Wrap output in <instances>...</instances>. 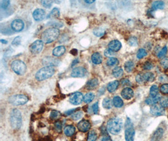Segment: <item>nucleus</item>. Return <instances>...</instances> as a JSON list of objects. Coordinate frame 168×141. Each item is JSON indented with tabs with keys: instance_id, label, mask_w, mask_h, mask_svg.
<instances>
[{
	"instance_id": "obj_12",
	"label": "nucleus",
	"mask_w": 168,
	"mask_h": 141,
	"mask_svg": "<svg viewBox=\"0 0 168 141\" xmlns=\"http://www.w3.org/2000/svg\"><path fill=\"white\" fill-rule=\"evenodd\" d=\"M87 74V70L83 67H77L72 70L71 76L76 78L85 77Z\"/></svg>"
},
{
	"instance_id": "obj_53",
	"label": "nucleus",
	"mask_w": 168,
	"mask_h": 141,
	"mask_svg": "<svg viewBox=\"0 0 168 141\" xmlns=\"http://www.w3.org/2000/svg\"><path fill=\"white\" fill-rule=\"evenodd\" d=\"M55 127L56 129L58 130L59 132H60L61 130V129H62V124L60 121H57L56 122L55 124Z\"/></svg>"
},
{
	"instance_id": "obj_25",
	"label": "nucleus",
	"mask_w": 168,
	"mask_h": 141,
	"mask_svg": "<svg viewBox=\"0 0 168 141\" xmlns=\"http://www.w3.org/2000/svg\"><path fill=\"white\" fill-rule=\"evenodd\" d=\"M91 60L94 64H100L102 62V56L99 53H94L91 56Z\"/></svg>"
},
{
	"instance_id": "obj_45",
	"label": "nucleus",
	"mask_w": 168,
	"mask_h": 141,
	"mask_svg": "<svg viewBox=\"0 0 168 141\" xmlns=\"http://www.w3.org/2000/svg\"><path fill=\"white\" fill-rule=\"evenodd\" d=\"M160 91L164 94H168V83H164L160 87Z\"/></svg>"
},
{
	"instance_id": "obj_55",
	"label": "nucleus",
	"mask_w": 168,
	"mask_h": 141,
	"mask_svg": "<svg viewBox=\"0 0 168 141\" xmlns=\"http://www.w3.org/2000/svg\"><path fill=\"white\" fill-rule=\"evenodd\" d=\"M122 83L123 85H130V81L127 79H123L122 80Z\"/></svg>"
},
{
	"instance_id": "obj_35",
	"label": "nucleus",
	"mask_w": 168,
	"mask_h": 141,
	"mask_svg": "<svg viewBox=\"0 0 168 141\" xmlns=\"http://www.w3.org/2000/svg\"><path fill=\"white\" fill-rule=\"evenodd\" d=\"M97 139V134L94 130H91L88 135L87 141H96Z\"/></svg>"
},
{
	"instance_id": "obj_30",
	"label": "nucleus",
	"mask_w": 168,
	"mask_h": 141,
	"mask_svg": "<svg viewBox=\"0 0 168 141\" xmlns=\"http://www.w3.org/2000/svg\"><path fill=\"white\" fill-rule=\"evenodd\" d=\"M150 97H155L159 95V87L156 85H152L150 88Z\"/></svg>"
},
{
	"instance_id": "obj_29",
	"label": "nucleus",
	"mask_w": 168,
	"mask_h": 141,
	"mask_svg": "<svg viewBox=\"0 0 168 141\" xmlns=\"http://www.w3.org/2000/svg\"><path fill=\"white\" fill-rule=\"evenodd\" d=\"M112 74H113V75L115 77H116V78H118V77H122L123 75V69H122L121 67H115V69L113 70Z\"/></svg>"
},
{
	"instance_id": "obj_42",
	"label": "nucleus",
	"mask_w": 168,
	"mask_h": 141,
	"mask_svg": "<svg viewBox=\"0 0 168 141\" xmlns=\"http://www.w3.org/2000/svg\"><path fill=\"white\" fill-rule=\"evenodd\" d=\"M61 116V113L57 111H52L50 114V117L52 119H56Z\"/></svg>"
},
{
	"instance_id": "obj_57",
	"label": "nucleus",
	"mask_w": 168,
	"mask_h": 141,
	"mask_svg": "<svg viewBox=\"0 0 168 141\" xmlns=\"http://www.w3.org/2000/svg\"><path fill=\"white\" fill-rule=\"evenodd\" d=\"M94 1V0H92V1H90V0H86V1H85V2L86 3H88V4H91V3H93Z\"/></svg>"
},
{
	"instance_id": "obj_54",
	"label": "nucleus",
	"mask_w": 168,
	"mask_h": 141,
	"mask_svg": "<svg viewBox=\"0 0 168 141\" xmlns=\"http://www.w3.org/2000/svg\"><path fill=\"white\" fill-rule=\"evenodd\" d=\"M77 108H73L71 110H69V111H67L66 112H65V114L67 115V116H71L72 114H74L75 112V111H76Z\"/></svg>"
},
{
	"instance_id": "obj_32",
	"label": "nucleus",
	"mask_w": 168,
	"mask_h": 141,
	"mask_svg": "<svg viewBox=\"0 0 168 141\" xmlns=\"http://www.w3.org/2000/svg\"><path fill=\"white\" fill-rule=\"evenodd\" d=\"M124 67H125V69L126 72H128V73H130V72H132L134 69V62L132 61L129 60V61H127L125 62Z\"/></svg>"
},
{
	"instance_id": "obj_1",
	"label": "nucleus",
	"mask_w": 168,
	"mask_h": 141,
	"mask_svg": "<svg viewBox=\"0 0 168 141\" xmlns=\"http://www.w3.org/2000/svg\"><path fill=\"white\" fill-rule=\"evenodd\" d=\"M108 131L113 135L118 134L122 129L123 121L118 117H113L110 119L107 123Z\"/></svg>"
},
{
	"instance_id": "obj_56",
	"label": "nucleus",
	"mask_w": 168,
	"mask_h": 141,
	"mask_svg": "<svg viewBox=\"0 0 168 141\" xmlns=\"http://www.w3.org/2000/svg\"><path fill=\"white\" fill-rule=\"evenodd\" d=\"M79 60L78 59H76V60H74L73 61V62H72V67H73L74 65H76L77 63L79 62V61H78Z\"/></svg>"
},
{
	"instance_id": "obj_16",
	"label": "nucleus",
	"mask_w": 168,
	"mask_h": 141,
	"mask_svg": "<svg viewBox=\"0 0 168 141\" xmlns=\"http://www.w3.org/2000/svg\"><path fill=\"white\" fill-rule=\"evenodd\" d=\"M34 19L37 22H40L45 17V12L43 9H36L33 13Z\"/></svg>"
},
{
	"instance_id": "obj_4",
	"label": "nucleus",
	"mask_w": 168,
	"mask_h": 141,
	"mask_svg": "<svg viewBox=\"0 0 168 141\" xmlns=\"http://www.w3.org/2000/svg\"><path fill=\"white\" fill-rule=\"evenodd\" d=\"M56 72V70L54 67H45L42 68L35 74L36 79L39 81H43L48 79L53 76Z\"/></svg>"
},
{
	"instance_id": "obj_7",
	"label": "nucleus",
	"mask_w": 168,
	"mask_h": 141,
	"mask_svg": "<svg viewBox=\"0 0 168 141\" xmlns=\"http://www.w3.org/2000/svg\"><path fill=\"white\" fill-rule=\"evenodd\" d=\"M8 101L13 106H22L24 105L28 101V98L25 95L18 94V95H15L10 97Z\"/></svg>"
},
{
	"instance_id": "obj_44",
	"label": "nucleus",
	"mask_w": 168,
	"mask_h": 141,
	"mask_svg": "<svg viewBox=\"0 0 168 141\" xmlns=\"http://www.w3.org/2000/svg\"><path fill=\"white\" fill-rule=\"evenodd\" d=\"M160 64L162 68H164L165 69H168V57H166V58L162 59L161 61Z\"/></svg>"
},
{
	"instance_id": "obj_22",
	"label": "nucleus",
	"mask_w": 168,
	"mask_h": 141,
	"mask_svg": "<svg viewBox=\"0 0 168 141\" xmlns=\"http://www.w3.org/2000/svg\"><path fill=\"white\" fill-rule=\"evenodd\" d=\"M98 85V80L97 78H93V79L89 80L86 83V88L88 90L94 89Z\"/></svg>"
},
{
	"instance_id": "obj_5",
	"label": "nucleus",
	"mask_w": 168,
	"mask_h": 141,
	"mask_svg": "<svg viewBox=\"0 0 168 141\" xmlns=\"http://www.w3.org/2000/svg\"><path fill=\"white\" fill-rule=\"evenodd\" d=\"M125 139L126 141H134L135 131L131 120L127 117L125 122Z\"/></svg>"
},
{
	"instance_id": "obj_49",
	"label": "nucleus",
	"mask_w": 168,
	"mask_h": 141,
	"mask_svg": "<svg viewBox=\"0 0 168 141\" xmlns=\"http://www.w3.org/2000/svg\"><path fill=\"white\" fill-rule=\"evenodd\" d=\"M52 3H53V1H42V4L43 6L46 8H50L52 7Z\"/></svg>"
},
{
	"instance_id": "obj_40",
	"label": "nucleus",
	"mask_w": 168,
	"mask_h": 141,
	"mask_svg": "<svg viewBox=\"0 0 168 141\" xmlns=\"http://www.w3.org/2000/svg\"><path fill=\"white\" fill-rule=\"evenodd\" d=\"M167 47L166 46H164L159 52V54H157V57H158L159 59L162 58V57H164L167 54Z\"/></svg>"
},
{
	"instance_id": "obj_36",
	"label": "nucleus",
	"mask_w": 168,
	"mask_h": 141,
	"mask_svg": "<svg viewBox=\"0 0 168 141\" xmlns=\"http://www.w3.org/2000/svg\"><path fill=\"white\" fill-rule=\"evenodd\" d=\"M148 55V52L144 48H140L138 50L137 53V57L139 59H142Z\"/></svg>"
},
{
	"instance_id": "obj_51",
	"label": "nucleus",
	"mask_w": 168,
	"mask_h": 141,
	"mask_svg": "<svg viewBox=\"0 0 168 141\" xmlns=\"http://www.w3.org/2000/svg\"><path fill=\"white\" fill-rule=\"evenodd\" d=\"M10 4L9 1H1L0 5H1V8L3 9H7Z\"/></svg>"
},
{
	"instance_id": "obj_47",
	"label": "nucleus",
	"mask_w": 168,
	"mask_h": 141,
	"mask_svg": "<svg viewBox=\"0 0 168 141\" xmlns=\"http://www.w3.org/2000/svg\"><path fill=\"white\" fill-rule=\"evenodd\" d=\"M93 33L97 36H102L104 34V31L101 28H96L94 30Z\"/></svg>"
},
{
	"instance_id": "obj_52",
	"label": "nucleus",
	"mask_w": 168,
	"mask_h": 141,
	"mask_svg": "<svg viewBox=\"0 0 168 141\" xmlns=\"http://www.w3.org/2000/svg\"><path fill=\"white\" fill-rule=\"evenodd\" d=\"M102 141H112V140L111 137L109 136V135H108L105 132L103 135L102 139Z\"/></svg>"
},
{
	"instance_id": "obj_26",
	"label": "nucleus",
	"mask_w": 168,
	"mask_h": 141,
	"mask_svg": "<svg viewBox=\"0 0 168 141\" xmlns=\"http://www.w3.org/2000/svg\"><path fill=\"white\" fill-rule=\"evenodd\" d=\"M113 103L115 107L121 108L123 106V101L119 96H115L113 98Z\"/></svg>"
},
{
	"instance_id": "obj_31",
	"label": "nucleus",
	"mask_w": 168,
	"mask_h": 141,
	"mask_svg": "<svg viewBox=\"0 0 168 141\" xmlns=\"http://www.w3.org/2000/svg\"><path fill=\"white\" fill-rule=\"evenodd\" d=\"M94 98V94L92 92H89L87 93L86 95L84 96L83 101L86 103H89L92 102Z\"/></svg>"
},
{
	"instance_id": "obj_37",
	"label": "nucleus",
	"mask_w": 168,
	"mask_h": 141,
	"mask_svg": "<svg viewBox=\"0 0 168 141\" xmlns=\"http://www.w3.org/2000/svg\"><path fill=\"white\" fill-rule=\"evenodd\" d=\"M128 43L131 46H136L138 45V40L135 36H132L128 40Z\"/></svg>"
},
{
	"instance_id": "obj_48",
	"label": "nucleus",
	"mask_w": 168,
	"mask_h": 141,
	"mask_svg": "<svg viewBox=\"0 0 168 141\" xmlns=\"http://www.w3.org/2000/svg\"><path fill=\"white\" fill-rule=\"evenodd\" d=\"M21 40H22V38L20 36H17L12 41V45L14 46H19L21 43Z\"/></svg>"
},
{
	"instance_id": "obj_33",
	"label": "nucleus",
	"mask_w": 168,
	"mask_h": 141,
	"mask_svg": "<svg viewBox=\"0 0 168 141\" xmlns=\"http://www.w3.org/2000/svg\"><path fill=\"white\" fill-rule=\"evenodd\" d=\"M119 64V61L117 59L112 57V58H110L107 62V64L109 67H113L117 66Z\"/></svg>"
},
{
	"instance_id": "obj_46",
	"label": "nucleus",
	"mask_w": 168,
	"mask_h": 141,
	"mask_svg": "<svg viewBox=\"0 0 168 141\" xmlns=\"http://www.w3.org/2000/svg\"><path fill=\"white\" fill-rule=\"evenodd\" d=\"M104 56H105L112 58L113 56H114V55H115V52L113 51L112 50H111L110 49L108 48V49H106L105 50H104Z\"/></svg>"
},
{
	"instance_id": "obj_19",
	"label": "nucleus",
	"mask_w": 168,
	"mask_h": 141,
	"mask_svg": "<svg viewBox=\"0 0 168 141\" xmlns=\"http://www.w3.org/2000/svg\"><path fill=\"white\" fill-rule=\"evenodd\" d=\"M66 52V48L64 46H59L55 48L52 51L54 56H61L64 55Z\"/></svg>"
},
{
	"instance_id": "obj_3",
	"label": "nucleus",
	"mask_w": 168,
	"mask_h": 141,
	"mask_svg": "<svg viewBox=\"0 0 168 141\" xmlns=\"http://www.w3.org/2000/svg\"><path fill=\"white\" fill-rule=\"evenodd\" d=\"M10 124L12 127L15 130H19L22 125V117L21 112L17 108H13L10 113Z\"/></svg>"
},
{
	"instance_id": "obj_43",
	"label": "nucleus",
	"mask_w": 168,
	"mask_h": 141,
	"mask_svg": "<svg viewBox=\"0 0 168 141\" xmlns=\"http://www.w3.org/2000/svg\"><path fill=\"white\" fill-rule=\"evenodd\" d=\"M91 112L94 114H98L99 111V106H98V102H96L95 103H94L93 105L91 107Z\"/></svg>"
},
{
	"instance_id": "obj_6",
	"label": "nucleus",
	"mask_w": 168,
	"mask_h": 141,
	"mask_svg": "<svg viewBox=\"0 0 168 141\" xmlns=\"http://www.w3.org/2000/svg\"><path fill=\"white\" fill-rule=\"evenodd\" d=\"M13 71L18 75H23L27 70V66L25 64L20 60H14L11 64Z\"/></svg>"
},
{
	"instance_id": "obj_15",
	"label": "nucleus",
	"mask_w": 168,
	"mask_h": 141,
	"mask_svg": "<svg viewBox=\"0 0 168 141\" xmlns=\"http://www.w3.org/2000/svg\"><path fill=\"white\" fill-rule=\"evenodd\" d=\"M77 127L80 131L85 132L90 130L91 127V124L88 121H86V120H82V121H81L77 124Z\"/></svg>"
},
{
	"instance_id": "obj_11",
	"label": "nucleus",
	"mask_w": 168,
	"mask_h": 141,
	"mask_svg": "<svg viewBox=\"0 0 168 141\" xmlns=\"http://www.w3.org/2000/svg\"><path fill=\"white\" fill-rule=\"evenodd\" d=\"M150 112L154 116H156V117L161 116L164 115L165 109L161 106L154 105L150 107Z\"/></svg>"
},
{
	"instance_id": "obj_2",
	"label": "nucleus",
	"mask_w": 168,
	"mask_h": 141,
	"mask_svg": "<svg viewBox=\"0 0 168 141\" xmlns=\"http://www.w3.org/2000/svg\"><path fill=\"white\" fill-rule=\"evenodd\" d=\"M59 30L56 28H50L45 30L42 35V41L45 43H50L53 42L59 37Z\"/></svg>"
},
{
	"instance_id": "obj_9",
	"label": "nucleus",
	"mask_w": 168,
	"mask_h": 141,
	"mask_svg": "<svg viewBox=\"0 0 168 141\" xmlns=\"http://www.w3.org/2000/svg\"><path fill=\"white\" fill-rule=\"evenodd\" d=\"M42 64L45 67H56L60 64V60L52 56H46L42 60Z\"/></svg>"
},
{
	"instance_id": "obj_41",
	"label": "nucleus",
	"mask_w": 168,
	"mask_h": 141,
	"mask_svg": "<svg viewBox=\"0 0 168 141\" xmlns=\"http://www.w3.org/2000/svg\"><path fill=\"white\" fill-rule=\"evenodd\" d=\"M153 67H154V65L153 63H152L151 61H146L144 66H143V69L145 70H151L152 69H153Z\"/></svg>"
},
{
	"instance_id": "obj_23",
	"label": "nucleus",
	"mask_w": 168,
	"mask_h": 141,
	"mask_svg": "<svg viewBox=\"0 0 168 141\" xmlns=\"http://www.w3.org/2000/svg\"><path fill=\"white\" fill-rule=\"evenodd\" d=\"M64 132L66 135L68 137H71L74 135L76 132V128L73 125H67L64 128Z\"/></svg>"
},
{
	"instance_id": "obj_34",
	"label": "nucleus",
	"mask_w": 168,
	"mask_h": 141,
	"mask_svg": "<svg viewBox=\"0 0 168 141\" xmlns=\"http://www.w3.org/2000/svg\"><path fill=\"white\" fill-rule=\"evenodd\" d=\"M49 18H59V16H60L59 9L58 8H54L50 12V13H49Z\"/></svg>"
},
{
	"instance_id": "obj_50",
	"label": "nucleus",
	"mask_w": 168,
	"mask_h": 141,
	"mask_svg": "<svg viewBox=\"0 0 168 141\" xmlns=\"http://www.w3.org/2000/svg\"><path fill=\"white\" fill-rule=\"evenodd\" d=\"M135 80L139 83H142L144 82L143 78V74H139L135 77Z\"/></svg>"
},
{
	"instance_id": "obj_39",
	"label": "nucleus",
	"mask_w": 168,
	"mask_h": 141,
	"mask_svg": "<svg viewBox=\"0 0 168 141\" xmlns=\"http://www.w3.org/2000/svg\"><path fill=\"white\" fill-rule=\"evenodd\" d=\"M160 106L163 108L168 107V97H161L159 101Z\"/></svg>"
},
{
	"instance_id": "obj_17",
	"label": "nucleus",
	"mask_w": 168,
	"mask_h": 141,
	"mask_svg": "<svg viewBox=\"0 0 168 141\" xmlns=\"http://www.w3.org/2000/svg\"><path fill=\"white\" fill-rule=\"evenodd\" d=\"M121 95L125 100H130V99L134 97V92L132 88L126 87L122 90L121 92Z\"/></svg>"
},
{
	"instance_id": "obj_58",
	"label": "nucleus",
	"mask_w": 168,
	"mask_h": 141,
	"mask_svg": "<svg viewBox=\"0 0 168 141\" xmlns=\"http://www.w3.org/2000/svg\"><path fill=\"white\" fill-rule=\"evenodd\" d=\"M1 42L3 44H7L8 43L7 40H1Z\"/></svg>"
},
{
	"instance_id": "obj_8",
	"label": "nucleus",
	"mask_w": 168,
	"mask_h": 141,
	"mask_svg": "<svg viewBox=\"0 0 168 141\" xmlns=\"http://www.w3.org/2000/svg\"><path fill=\"white\" fill-rule=\"evenodd\" d=\"M44 47V42L42 40H37L31 44L30 46V51L34 55L39 54L42 51Z\"/></svg>"
},
{
	"instance_id": "obj_38",
	"label": "nucleus",
	"mask_w": 168,
	"mask_h": 141,
	"mask_svg": "<svg viewBox=\"0 0 168 141\" xmlns=\"http://www.w3.org/2000/svg\"><path fill=\"white\" fill-rule=\"evenodd\" d=\"M83 116V113L81 111H77L75 112L71 116V117L74 120V121H77V120L80 119Z\"/></svg>"
},
{
	"instance_id": "obj_24",
	"label": "nucleus",
	"mask_w": 168,
	"mask_h": 141,
	"mask_svg": "<svg viewBox=\"0 0 168 141\" xmlns=\"http://www.w3.org/2000/svg\"><path fill=\"white\" fill-rule=\"evenodd\" d=\"M165 4L164 1H156L152 4V10H157V9H162L164 8Z\"/></svg>"
},
{
	"instance_id": "obj_20",
	"label": "nucleus",
	"mask_w": 168,
	"mask_h": 141,
	"mask_svg": "<svg viewBox=\"0 0 168 141\" xmlns=\"http://www.w3.org/2000/svg\"><path fill=\"white\" fill-rule=\"evenodd\" d=\"M161 98V97L159 95H158L155 97H150L146 99L145 103L146 104H148V105L149 106H154L157 102L160 101Z\"/></svg>"
},
{
	"instance_id": "obj_28",
	"label": "nucleus",
	"mask_w": 168,
	"mask_h": 141,
	"mask_svg": "<svg viewBox=\"0 0 168 141\" xmlns=\"http://www.w3.org/2000/svg\"><path fill=\"white\" fill-rule=\"evenodd\" d=\"M113 101H112L111 99L110 98H104V100L103 101L102 103V106L103 107V108H106V109H110L112 107V105H113Z\"/></svg>"
},
{
	"instance_id": "obj_13",
	"label": "nucleus",
	"mask_w": 168,
	"mask_h": 141,
	"mask_svg": "<svg viewBox=\"0 0 168 141\" xmlns=\"http://www.w3.org/2000/svg\"><path fill=\"white\" fill-rule=\"evenodd\" d=\"M25 24L22 20L17 19L13 20L12 24L11 27L13 31H17V32H19V31H22L24 28Z\"/></svg>"
},
{
	"instance_id": "obj_10",
	"label": "nucleus",
	"mask_w": 168,
	"mask_h": 141,
	"mask_svg": "<svg viewBox=\"0 0 168 141\" xmlns=\"http://www.w3.org/2000/svg\"><path fill=\"white\" fill-rule=\"evenodd\" d=\"M84 96L81 92H76L73 93L69 98V102L73 105L77 106L81 104L83 101Z\"/></svg>"
},
{
	"instance_id": "obj_27",
	"label": "nucleus",
	"mask_w": 168,
	"mask_h": 141,
	"mask_svg": "<svg viewBox=\"0 0 168 141\" xmlns=\"http://www.w3.org/2000/svg\"><path fill=\"white\" fill-rule=\"evenodd\" d=\"M143 78L144 82H153L155 79V75L152 72H146L145 74H143Z\"/></svg>"
},
{
	"instance_id": "obj_18",
	"label": "nucleus",
	"mask_w": 168,
	"mask_h": 141,
	"mask_svg": "<svg viewBox=\"0 0 168 141\" xmlns=\"http://www.w3.org/2000/svg\"><path fill=\"white\" fill-rule=\"evenodd\" d=\"M122 48V43L118 40H113L108 44V48L114 52L119 51Z\"/></svg>"
},
{
	"instance_id": "obj_14",
	"label": "nucleus",
	"mask_w": 168,
	"mask_h": 141,
	"mask_svg": "<svg viewBox=\"0 0 168 141\" xmlns=\"http://www.w3.org/2000/svg\"><path fill=\"white\" fill-rule=\"evenodd\" d=\"M164 130L162 127H158L153 132L150 137V141H160L163 137Z\"/></svg>"
},
{
	"instance_id": "obj_21",
	"label": "nucleus",
	"mask_w": 168,
	"mask_h": 141,
	"mask_svg": "<svg viewBox=\"0 0 168 141\" xmlns=\"http://www.w3.org/2000/svg\"><path fill=\"white\" fill-rule=\"evenodd\" d=\"M119 86V82L118 80H115L110 82L107 85V90L109 92L113 93L116 90Z\"/></svg>"
}]
</instances>
